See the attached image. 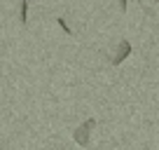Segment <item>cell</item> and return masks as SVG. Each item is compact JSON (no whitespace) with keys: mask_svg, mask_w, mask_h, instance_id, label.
Masks as SVG:
<instances>
[{"mask_svg":"<svg viewBox=\"0 0 159 150\" xmlns=\"http://www.w3.org/2000/svg\"><path fill=\"white\" fill-rule=\"evenodd\" d=\"M94 127H96L94 117L87 120V122H82L80 127H75V131H73L75 143H77V145H89V136H91V131H94Z\"/></svg>","mask_w":159,"mask_h":150,"instance_id":"6da1fadb","label":"cell"},{"mask_svg":"<svg viewBox=\"0 0 159 150\" xmlns=\"http://www.w3.org/2000/svg\"><path fill=\"white\" fill-rule=\"evenodd\" d=\"M129 56H131V42H129V40H119L115 56H110V63H112V66H119L122 61L129 59Z\"/></svg>","mask_w":159,"mask_h":150,"instance_id":"7a4b0ae2","label":"cell"},{"mask_svg":"<svg viewBox=\"0 0 159 150\" xmlns=\"http://www.w3.org/2000/svg\"><path fill=\"white\" fill-rule=\"evenodd\" d=\"M19 21L28 24V0H21V10H19Z\"/></svg>","mask_w":159,"mask_h":150,"instance_id":"3957f363","label":"cell"},{"mask_svg":"<svg viewBox=\"0 0 159 150\" xmlns=\"http://www.w3.org/2000/svg\"><path fill=\"white\" fill-rule=\"evenodd\" d=\"M56 24H59V26H61V28H63V30H66V33H68V35L73 33V30H70V26L66 24V19H56Z\"/></svg>","mask_w":159,"mask_h":150,"instance_id":"277c9868","label":"cell"},{"mask_svg":"<svg viewBox=\"0 0 159 150\" xmlns=\"http://www.w3.org/2000/svg\"><path fill=\"white\" fill-rule=\"evenodd\" d=\"M119 10H122V12H126V0H119Z\"/></svg>","mask_w":159,"mask_h":150,"instance_id":"5b68a950","label":"cell"},{"mask_svg":"<svg viewBox=\"0 0 159 150\" xmlns=\"http://www.w3.org/2000/svg\"><path fill=\"white\" fill-rule=\"evenodd\" d=\"M154 2H159V0H154Z\"/></svg>","mask_w":159,"mask_h":150,"instance_id":"8992f818","label":"cell"}]
</instances>
